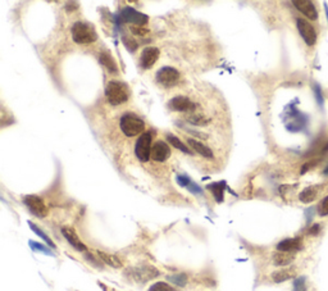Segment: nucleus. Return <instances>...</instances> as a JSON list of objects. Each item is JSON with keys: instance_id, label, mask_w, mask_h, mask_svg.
<instances>
[{"instance_id": "obj_1", "label": "nucleus", "mask_w": 328, "mask_h": 291, "mask_svg": "<svg viewBox=\"0 0 328 291\" xmlns=\"http://www.w3.org/2000/svg\"><path fill=\"white\" fill-rule=\"evenodd\" d=\"M105 96L110 105L125 104L130 98V91L127 86L120 81H110L105 88Z\"/></svg>"}, {"instance_id": "obj_2", "label": "nucleus", "mask_w": 328, "mask_h": 291, "mask_svg": "<svg viewBox=\"0 0 328 291\" xmlns=\"http://www.w3.org/2000/svg\"><path fill=\"white\" fill-rule=\"evenodd\" d=\"M72 38L76 44L88 45L98 40V33L95 28L85 22H76L72 26Z\"/></svg>"}, {"instance_id": "obj_3", "label": "nucleus", "mask_w": 328, "mask_h": 291, "mask_svg": "<svg viewBox=\"0 0 328 291\" xmlns=\"http://www.w3.org/2000/svg\"><path fill=\"white\" fill-rule=\"evenodd\" d=\"M119 126L122 132L129 138H134L136 135L141 134L145 130V122L140 118L139 115L134 114V113H126L123 114L120 118Z\"/></svg>"}, {"instance_id": "obj_4", "label": "nucleus", "mask_w": 328, "mask_h": 291, "mask_svg": "<svg viewBox=\"0 0 328 291\" xmlns=\"http://www.w3.org/2000/svg\"><path fill=\"white\" fill-rule=\"evenodd\" d=\"M126 276L130 280L135 281L139 283H145L149 281L154 280L159 276V271L153 266H139V267H132L126 271Z\"/></svg>"}, {"instance_id": "obj_5", "label": "nucleus", "mask_w": 328, "mask_h": 291, "mask_svg": "<svg viewBox=\"0 0 328 291\" xmlns=\"http://www.w3.org/2000/svg\"><path fill=\"white\" fill-rule=\"evenodd\" d=\"M151 140H153L151 132H144L137 140L136 146H135V154L140 162H149L151 158V149H153Z\"/></svg>"}, {"instance_id": "obj_6", "label": "nucleus", "mask_w": 328, "mask_h": 291, "mask_svg": "<svg viewBox=\"0 0 328 291\" xmlns=\"http://www.w3.org/2000/svg\"><path fill=\"white\" fill-rule=\"evenodd\" d=\"M155 78L156 82L163 86V88H172V86L177 85L181 76L180 72L176 68H173V67H161L156 72Z\"/></svg>"}, {"instance_id": "obj_7", "label": "nucleus", "mask_w": 328, "mask_h": 291, "mask_svg": "<svg viewBox=\"0 0 328 291\" xmlns=\"http://www.w3.org/2000/svg\"><path fill=\"white\" fill-rule=\"evenodd\" d=\"M23 203H25V205L27 206L28 211H30L33 216H36V217L38 218L47 217L48 213H49L47 204H45L44 200L37 195L25 196Z\"/></svg>"}, {"instance_id": "obj_8", "label": "nucleus", "mask_w": 328, "mask_h": 291, "mask_svg": "<svg viewBox=\"0 0 328 291\" xmlns=\"http://www.w3.org/2000/svg\"><path fill=\"white\" fill-rule=\"evenodd\" d=\"M296 27H298L300 36L308 47L315 45V43H317V32H315V28L313 27L312 23L308 22L304 18H298L296 19Z\"/></svg>"}, {"instance_id": "obj_9", "label": "nucleus", "mask_w": 328, "mask_h": 291, "mask_svg": "<svg viewBox=\"0 0 328 291\" xmlns=\"http://www.w3.org/2000/svg\"><path fill=\"white\" fill-rule=\"evenodd\" d=\"M120 19H122L123 22L132 23V25L136 26H144L149 21L146 14L140 13V12L131 8V7H126V8L123 9L122 13H120Z\"/></svg>"}, {"instance_id": "obj_10", "label": "nucleus", "mask_w": 328, "mask_h": 291, "mask_svg": "<svg viewBox=\"0 0 328 291\" xmlns=\"http://www.w3.org/2000/svg\"><path fill=\"white\" fill-rule=\"evenodd\" d=\"M196 104L192 103L186 96H175L168 103V108L175 112H194Z\"/></svg>"}, {"instance_id": "obj_11", "label": "nucleus", "mask_w": 328, "mask_h": 291, "mask_svg": "<svg viewBox=\"0 0 328 291\" xmlns=\"http://www.w3.org/2000/svg\"><path fill=\"white\" fill-rule=\"evenodd\" d=\"M171 157V148L166 141H156L151 149V159L154 162H166Z\"/></svg>"}, {"instance_id": "obj_12", "label": "nucleus", "mask_w": 328, "mask_h": 291, "mask_svg": "<svg viewBox=\"0 0 328 291\" xmlns=\"http://www.w3.org/2000/svg\"><path fill=\"white\" fill-rule=\"evenodd\" d=\"M159 55H160V52H159L158 48L155 47H148L142 50L141 58H140V64L144 69H149L156 63V61L159 59Z\"/></svg>"}, {"instance_id": "obj_13", "label": "nucleus", "mask_w": 328, "mask_h": 291, "mask_svg": "<svg viewBox=\"0 0 328 291\" xmlns=\"http://www.w3.org/2000/svg\"><path fill=\"white\" fill-rule=\"evenodd\" d=\"M277 250L278 252H284V253H296L303 249V239L301 237H290V239H284L277 244Z\"/></svg>"}, {"instance_id": "obj_14", "label": "nucleus", "mask_w": 328, "mask_h": 291, "mask_svg": "<svg viewBox=\"0 0 328 291\" xmlns=\"http://www.w3.org/2000/svg\"><path fill=\"white\" fill-rule=\"evenodd\" d=\"M62 235L64 236V239L68 241V244L71 245L73 249H76L77 252H85L88 250L86 245L81 241V239L78 237V235L76 234V231L71 227H62Z\"/></svg>"}, {"instance_id": "obj_15", "label": "nucleus", "mask_w": 328, "mask_h": 291, "mask_svg": "<svg viewBox=\"0 0 328 291\" xmlns=\"http://www.w3.org/2000/svg\"><path fill=\"white\" fill-rule=\"evenodd\" d=\"M293 4L299 12H301L304 16L308 17L312 21H315L318 18L317 8H315V6L310 0H294Z\"/></svg>"}, {"instance_id": "obj_16", "label": "nucleus", "mask_w": 328, "mask_h": 291, "mask_svg": "<svg viewBox=\"0 0 328 291\" xmlns=\"http://www.w3.org/2000/svg\"><path fill=\"white\" fill-rule=\"evenodd\" d=\"M323 187H324L323 185H313V186L306 187V189H304L303 191L299 194V200L304 204L313 203V201L318 198L320 190H322Z\"/></svg>"}, {"instance_id": "obj_17", "label": "nucleus", "mask_w": 328, "mask_h": 291, "mask_svg": "<svg viewBox=\"0 0 328 291\" xmlns=\"http://www.w3.org/2000/svg\"><path fill=\"white\" fill-rule=\"evenodd\" d=\"M296 275H298V269L295 267H287V268L278 269V271L272 273V280L276 283H281L296 278Z\"/></svg>"}, {"instance_id": "obj_18", "label": "nucleus", "mask_w": 328, "mask_h": 291, "mask_svg": "<svg viewBox=\"0 0 328 291\" xmlns=\"http://www.w3.org/2000/svg\"><path fill=\"white\" fill-rule=\"evenodd\" d=\"M187 144H189V145L191 146V148L194 149L196 153H199L201 157L208 158V159H213L214 158L213 150H212L211 148H208V146L205 145V144L200 143V141L195 140V139H192V138L187 139Z\"/></svg>"}, {"instance_id": "obj_19", "label": "nucleus", "mask_w": 328, "mask_h": 291, "mask_svg": "<svg viewBox=\"0 0 328 291\" xmlns=\"http://www.w3.org/2000/svg\"><path fill=\"white\" fill-rule=\"evenodd\" d=\"M295 261V254L294 253H284V252H276L272 257V262L277 267H286L290 266Z\"/></svg>"}, {"instance_id": "obj_20", "label": "nucleus", "mask_w": 328, "mask_h": 291, "mask_svg": "<svg viewBox=\"0 0 328 291\" xmlns=\"http://www.w3.org/2000/svg\"><path fill=\"white\" fill-rule=\"evenodd\" d=\"M99 61H100V63L103 64V66L110 72V73H117L118 72L117 63H115V61L113 59L112 54H110L109 52H107V50L100 53V55H99Z\"/></svg>"}, {"instance_id": "obj_21", "label": "nucleus", "mask_w": 328, "mask_h": 291, "mask_svg": "<svg viewBox=\"0 0 328 291\" xmlns=\"http://www.w3.org/2000/svg\"><path fill=\"white\" fill-rule=\"evenodd\" d=\"M96 254H98L101 262H104V263H107L108 266L113 267V268H120V267L123 266V263L120 262V259L118 258V257L104 253V252H96Z\"/></svg>"}, {"instance_id": "obj_22", "label": "nucleus", "mask_w": 328, "mask_h": 291, "mask_svg": "<svg viewBox=\"0 0 328 291\" xmlns=\"http://www.w3.org/2000/svg\"><path fill=\"white\" fill-rule=\"evenodd\" d=\"M224 182H214V184L208 185V190H211L212 194L214 195L216 200L218 203L223 201V191H224Z\"/></svg>"}, {"instance_id": "obj_23", "label": "nucleus", "mask_w": 328, "mask_h": 291, "mask_svg": "<svg viewBox=\"0 0 328 291\" xmlns=\"http://www.w3.org/2000/svg\"><path fill=\"white\" fill-rule=\"evenodd\" d=\"M167 140L170 141L171 145L175 146L176 149H178V150H181V151H182V153H185V154H190V155H191V154H192V151L190 150V149L187 148V146L185 145V144H183L182 141L180 140V139L176 138L175 135L168 134V135H167Z\"/></svg>"}, {"instance_id": "obj_24", "label": "nucleus", "mask_w": 328, "mask_h": 291, "mask_svg": "<svg viewBox=\"0 0 328 291\" xmlns=\"http://www.w3.org/2000/svg\"><path fill=\"white\" fill-rule=\"evenodd\" d=\"M187 121H189L190 123L195 124V126H207V124L211 122V119H209L208 117H205L202 113H192L191 115L187 117Z\"/></svg>"}, {"instance_id": "obj_25", "label": "nucleus", "mask_w": 328, "mask_h": 291, "mask_svg": "<svg viewBox=\"0 0 328 291\" xmlns=\"http://www.w3.org/2000/svg\"><path fill=\"white\" fill-rule=\"evenodd\" d=\"M28 226H30V228H31V230H32V231H33V232H35V234H36V235H37V236H38V237H41V239L44 240V241H45V242H47V244H48V245H49V246H50V247H53V249H55V247H57V246H55V244H54V242H53V240H52V239H50V237H49V236H48V235H47V234H45L44 231L41 230V228H40V227H37V226H36V225H35V223H32V222H28Z\"/></svg>"}, {"instance_id": "obj_26", "label": "nucleus", "mask_w": 328, "mask_h": 291, "mask_svg": "<svg viewBox=\"0 0 328 291\" xmlns=\"http://www.w3.org/2000/svg\"><path fill=\"white\" fill-rule=\"evenodd\" d=\"M312 90H313V94H314L315 102H317L318 107L323 108V104H324V98H323V91L319 84L314 81V82L312 84Z\"/></svg>"}, {"instance_id": "obj_27", "label": "nucleus", "mask_w": 328, "mask_h": 291, "mask_svg": "<svg viewBox=\"0 0 328 291\" xmlns=\"http://www.w3.org/2000/svg\"><path fill=\"white\" fill-rule=\"evenodd\" d=\"M149 291H178V290L173 287V286H171L170 283L159 281V282L153 283V285L150 286V288H149Z\"/></svg>"}, {"instance_id": "obj_28", "label": "nucleus", "mask_w": 328, "mask_h": 291, "mask_svg": "<svg viewBox=\"0 0 328 291\" xmlns=\"http://www.w3.org/2000/svg\"><path fill=\"white\" fill-rule=\"evenodd\" d=\"M28 244H30L31 249H32L33 252H40V253H44V254H47V256H54L52 250H50L48 246H45V245L38 244V242H36V241H30Z\"/></svg>"}, {"instance_id": "obj_29", "label": "nucleus", "mask_w": 328, "mask_h": 291, "mask_svg": "<svg viewBox=\"0 0 328 291\" xmlns=\"http://www.w3.org/2000/svg\"><path fill=\"white\" fill-rule=\"evenodd\" d=\"M293 291H306V277L305 276H299L294 280Z\"/></svg>"}, {"instance_id": "obj_30", "label": "nucleus", "mask_w": 328, "mask_h": 291, "mask_svg": "<svg viewBox=\"0 0 328 291\" xmlns=\"http://www.w3.org/2000/svg\"><path fill=\"white\" fill-rule=\"evenodd\" d=\"M317 212H318V216H319V217H327L328 216V195L324 196V198L319 201V204H318V206H317Z\"/></svg>"}, {"instance_id": "obj_31", "label": "nucleus", "mask_w": 328, "mask_h": 291, "mask_svg": "<svg viewBox=\"0 0 328 291\" xmlns=\"http://www.w3.org/2000/svg\"><path fill=\"white\" fill-rule=\"evenodd\" d=\"M168 280H170L171 282L175 283V285L180 286V287H183V286L187 283V277L183 275V273H177V275L170 276V277H168Z\"/></svg>"}, {"instance_id": "obj_32", "label": "nucleus", "mask_w": 328, "mask_h": 291, "mask_svg": "<svg viewBox=\"0 0 328 291\" xmlns=\"http://www.w3.org/2000/svg\"><path fill=\"white\" fill-rule=\"evenodd\" d=\"M315 211H317V208H315V206H310V208L305 209L304 215H305L306 225H310V223L313 222V218H314V216H315Z\"/></svg>"}, {"instance_id": "obj_33", "label": "nucleus", "mask_w": 328, "mask_h": 291, "mask_svg": "<svg viewBox=\"0 0 328 291\" xmlns=\"http://www.w3.org/2000/svg\"><path fill=\"white\" fill-rule=\"evenodd\" d=\"M322 231V226L319 223H313L309 228H308V235L310 236H318Z\"/></svg>"}, {"instance_id": "obj_34", "label": "nucleus", "mask_w": 328, "mask_h": 291, "mask_svg": "<svg viewBox=\"0 0 328 291\" xmlns=\"http://www.w3.org/2000/svg\"><path fill=\"white\" fill-rule=\"evenodd\" d=\"M123 43H125V45H126V47L129 48V50H131V52L137 49V43L135 41L134 38H129L127 36H125V37H123Z\"/></svg>"}, {"instance_id": "obj_35", "label": "nucleus", "mask_w": 328, "mask_h": 291, "mask_svg": "<svg viewBox=\"0 0 328 291\" xmlns=\"http://www.w3.org/2000/svg\"><path fill=\"white\" fill-rule=\"evenodd\" d=\"M177 182L181 185L182 187H187L190 184H191V180L189 179L187 176H178L177 177Z\"/></svg>"}, {"instance_id": "obj_36", "label": "nucleus", "mask_w": 328, "mask_h": 291, "mask_svg": "<svg viewBox=\"0 0 328 291\" xmlns=\"http://www.w3.org/2000/svg\"><path fill=\"white\" fill-rule=\"evenodd\" d=\"M131 31L135 33V35H140V36H144L146 32H148V30H144V27H141V28L131 27Z\"/></svg>"}, {"instance_id": "obj_37", "label": "nucleus", "mask_w": 328, "mask_h": 291, "mask_svg": "<svg viewBox=\"0 0 328 291\" xmlns=\"http://www.w3.org/2000/svg\"><path fill=\"white\" fill-rule=\"evenodd\" d=\"M323 6H324V12H325V18H327V22H328V6H327V3H324V4H323Z\"/></svg>"}, {"instance_id": "obj_38", "label": "nucleus", "mask_w": 328, "mask_h": 291, "mask_svg": "<svg viewBox=\"0 0 328 291\" xmlns=\"http://www.w3.org/2000/svg\"><path fill=\"white\" fill-rule=\"evenodd\" d=\"M323 175H324V176H328V165L325 167V170L323 171Z\"/></svg>"}]
</instances>
